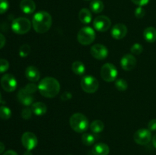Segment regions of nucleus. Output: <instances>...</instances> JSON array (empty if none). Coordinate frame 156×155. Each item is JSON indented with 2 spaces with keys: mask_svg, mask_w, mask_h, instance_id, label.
Wrapping results in <instances>:
<instances>
[{
  "mask_svg": "<svg viewBox=\"0 0 156 155\" xmlns=\"http://www.w3.org/2000/svg\"><path fill=\"white\" fill-rule=\"evenodd\" d=\"M31 109L34 114L41 116V115H44V114H46L47 111V107L45 103H42V102H36L32 104Z\"/></svg>",
  "mask_w": 156,
  "mask_h": 155,
  "instance_id": "19",
  "label": "nucleus"
},
{
  "mask_svg": "<svg viewBox=\"0 0 156 155\" xmlns=\"http://www.w3.org/2000/svg\"><path fill=\"white\" fill-rule=\"evenodd\" d=\"M37 88L41 95L47 98H53L59 94L60 84L54 78L45 77L40 81Z\"/></svg>",
  "mask_w": 156,
  "mask_h": 155,
  "instance_id": "1",
  "label": "nucleus"
},
{
  "mask_svg": "<svg viewBox=\"0 0 156 155\" xmlns=\"http://www.w3.org/2000/svg\"><path fill=\"white\" fill-rule=\"evenodd\" d=\"M144 39L148 43H154L156 41V29L153 27H149L143 31Z\"/></svg>",
  "mask_w": 156,
  "mask_h": 155,
  "instance_id": "20",
  "label": "nucleus"
},
{
  "mask_svg": "<svg viewBox=\"0 0 156 155\" xmlns=\"http://www.w3.org/2000/svg\"><path fill=\"white\" fill-rule=\"evenodd\" d=\"M5 42H6L5 37V36L2 34V33H0V49L4 47V46L5 45Z\"/></svg>",
  "mask_w": 156,
  "mask_h": 155,
  "instance_id": "38",
  "label": "nucleus"
},
{
  "mask_svg": "<svg viewBox=\"0 0 156 155\" xmlns=\"http://www.w3.org/2000/svg\"><path fill=\"white\" fill-rule=\"evenodd\" d=\"M115 87L119 91H125L128 88V84L124 79H117L115 81Z\"/></svg>",
  "mask_w": 156,
  "mask_h": 155,
  "instance_id": "27",
  "label": "nucleus"
},
{
  "mask_svg": "<svg viewBox=\"0 0 156 155\" xmlns=\"http://www.w3.org/2000/svg\"><path fill=\"white\" fill-rule=\"evenodd\" d=\"M92 153L94 155H108L110 153V148L105 143H98L93 147Z\"/></svg>",
  "mask_w": 156,
  "mask_h": 155,
  "instance_id": "18",
  "label": "nucleus"
},
{
  "mask_svg": "<svg viewBox=\"0 0 156 155\" xmlns=\"http://www.w3.org/2000/svg\"><path fill=\"white\" fill-rule=\"evenodd\" d=\"M1 102H2V94L1 93H0V103H1Z\"/></svg>",
  "mask_w": 156,
  "mask_h": 155,
  "instance_id": "43",
  "label": "nucleus"
},
{
  "mask_svg": "<svg viewBox=\"0 0 156 155\" xmlns=\"http://www.w3.org/2000/svg\"><path fill=\"white\" fill-rule=\"evenodd\" d=\"M21 143L27 150H31L37 145V138L33 132H26L21 136Z\"/></svg>",
  "mask_w": 156,
  "mask_h": 155,
  "instance_id": "11",
  "label": "nucleus"
},
{
  "mask_svg": "<svg viewBox=\"0 0 156 155\" xmlns=\"http://www.w3.org/2000/svg\"><path fill=\"white\" fill-rule=\"evenodd\" d=\"M52 21V17L48 12L45 11L37 12L32 19L34 30L39 33H46L51 27Z\"/></svg>",
  "mask_w": 156,
  "mask_h": 155,
  "instance_id": "2",
  "label": "nucleus"
},
{
  "mask_svg": "<svg viewBox=\"0 0 156 155\" xmlns=\"http://www.w3.org/2000/svg\"><path fill=\"white\" fill-rule=\"evenodd\" d=\"M18 99L21 103H22L24 106H29L30 104H33L34 97L31 94H29L28 92L24 90V88L20 90L18 93Z\"/></svg>",
  "mask_w": 156,
  "mask_h": 155,
  "instance_id": "16",
  "label": "nucleus"
},
{
  "mask_svg": "<svg viewBox=\"0 0 156 155\" xmlns=\"http://www.w3.org/2000/svg\"><path fill=\"white\" fill-rule=\"evenodd\" d=\"M90 53L94 59L103 60L108 56V50L107 47L102 44H95L91 46Z\"/></svg>",
  "mask_w": 156,
  "mask_h": 155,
  "instance_id": "12",
  "label": "nucleus"
},
{
  "mask_svg": "<svg viewBox=\"0 0 156 155\" xmlns=\"http://www.w3.org/2000/svg\"><path fill=\"white\" fill-rule=\"evenodd\" d=\"M0 83H1V86L3 90L7 92H12L16 90L17 85H18L16 78H15V76L11 74H4L2 77Z\"/></svg>",
  "mask_w": 156,
  "mask_h": 155,
  "instance_id": "9",
  "label": "nucleus"
},
{
  "mask_svg": "<svg viewBox=\"0 0 156 155\" xmlns=\"http://www.w3.org/2000/svg\"><path fill=\"white\" fill-rule=\"evenodd\" d=\"M131 1H132L134 4L137 5L138 6L143 7V6L146 5L149 2L150 0H131Z\"/></svg>",
  "mask_w": 156,
  "mask_h": 155,
  "instance_id": "35",
  "label": "nucleus"
},
{
  "mask_svg": "<svg viewBox=\"0 0 156 155\" xmlns=\"http://www.w3.org/2000/svg\"><path fill=\"white\" fill-rule=\"evenodd\" d=\"M104 128H105V124L101 120L99 119L94 120L90 125V129L94 133H100L104 130Z\"/></svg>",
  "mask_w": 156,
  "mask_h": 155,
  "instance_id": "24",
  "label": "nucleus"
},
{
  "mask_svg": "<svg viewBox=\"0 0 156 155\" xmlns=\"http://www.w3.org/2000/svg\"><path fill=\"white\" fill-rule=\"evenodd\" d=\"M82 141L85 145L91 146L95 141V138L93 135L90 133H85L82 136Z\"/></svg>",
  "mask_w": 156,
  "mask_h": 155,
  "instance_id": "25",
  "label": "nucleus"
},
{
  "mask_svg": "<svg viewBox=\"0 0 156 155\" xmlns=\"http://www.w3.org/2000/svg\"><path fill=\"white\" fill-rule=\"evenodd\" d=\"M152 144H153L154 147L156 148V134L154 135L153 138H152Z\"/></svg>",
  "mask_w": 156,
  "mask_h": 155,
  "instance_id": "41",
  "label": "nucleus"
},
{
  "mask_svg": "<svg viewBox=\"0 0 156 155\" xmlns=\"http://www.w3.org/2000/svg\"><path fill=\"white\" fill-rule=\"evenodd\" d=\"M9 68V62L5 59H0V73H4Z\"/></svg>",
  "mask_w": 156,
  "mask_h": 155,
  "instance_id": "31",
  "label": "nucleus"
},
{
  "mask_svg": "<svg viewBox=\"0 0 156 155\" xmlns=\"http://www.w3.org/2000/svg\"><path fill=\"white\" fill-rule=\"evenodd\" d=\"M148 128L150 131H156V119H152L148 123Z\"/></svg>",
  "mask_w": 156,
  "mask_h": 155,
  "instance_id": "36",
  "label": "nucleus"
},
{
  "mask_svg": "<svg viewBox=\"0 0 156 155\" xmlns=\"http://www.w3.org/2000/svg\"><path fill=\"white\" fill-rule=\"evenodd\" d=\"M69 124L72 129L78 133H83L90 126L88 118L80 112H76L72 115Z\"/></svg>",
  "mask_w": 156,
  "mask_h": 155,
  "instance_id": "3",
  "label": "nucleus"
},
{
  "mask_svg": "<svg viewBox=\"0 0 156 155\" xmlns=\"http://www.w3.org/2000/svg\"><path fill=\"white\" fill-rule=\"evenodd\" d=\"M77 40L82 45H90L95 40V32L90 27H82L77 34Z\"/></svg>",
  "mask_w": 156,
  "mask_h": 155,
  "instance_id": "5",
  "label": "nucleus"
},
{
  "mask_svg": "<svg viewBox=\"0 0 156 155\" xmlns=\"http://www.w3.org/2000/svg\"><path fill=\"white\" fill-rule=\"evenodd\" d=\"M71 97H72V94H70L69 92H64L63 94L61 95V99H62L63 101L69 100V99H71Z\"/></svg>",
  "mask_w": 156,
  "mask_h": 155,
  "instance_id": "37",
  "label": "nucleus"
},
{
  "mask_svg": "<svg viewBox=\"0 0 156 155\" xmlns=\"http://www.w3.org/2000/svg\"><path fill=\"white\" fill-rule=\"evenodd\" d=\"M12 116V111L8 106H0V118L4 120H7Z\"/></svg>",
  "mask_w": 156,
  "mask_h": 155,
  "instance_id": "26",
  "label": "nucleus"
},
{
  "mask_svg": "<svg viewBox=\"0 0 156 155\" xmlns=\"http://www.w3.org/2000/svg\"><path fill=\"white\" fill-rule=\"evenodd\" d=\"M25 76L27 80L31 82H37L41 78L39 69L34 65H30L25 70Z\"/></svg>",
  "mask_w": 156,
  "mask_h": 155,
  "instance_id": "15",
  "label": "nucleus"
},
{
  "mask_svg": "<svg viewBox=\"0 0 156 155\" xmlns=\"http://www.w3.org/2000/svg\"><path fill=\"white\" fill-rule=\"evenodd\" d=\"M104 8H105V5H104L103 2L101 0H92L90 3V9L91 12L94 13H101L104 10Z\"/></svg>",
  "mask_w": 156,
  "mask_h": 155,
  "instance_id": "22",
  "label": "nucleus"
},
{
  "mask_svg": "<svg viewBox=\"0 0 156 155\" xmlns=\"http://www.w3.org/2000/svg\"><path fill=\"white\" fill-rule=\"evenodd\" d=\"M133 140L136 144L140 145H146L152 140V133L149 129H140L137 130L133 135Z\"/></svg>",
  "mask_w": 156,
  "mask_h": 155,
  "instance_id": "8",
  "label": "nucleus"
},
{
  "mask_svg": "<svg viewBox=\"0 0 156 155\" xmlns=\"http://www.w3.org/2000/svg\"><path fill=\"white\" fill-rule=\"evenodd\" d=\"M38 89V88L37 87V85L35 84H34V82L32 83H29L24 87V90H25L27 92H28L29 94H34L37 91V90Z\"/></svg>",
  "mask_w": 156,
  "mask_h": 155,
  "instance_id": "33",
  "label": "nucleus"
},
{
  "mask_svg": "<svg viewBox=\"0 0 156 155\" xmlns=\"http://www.w3.org/2000/svg\"><path fill=\"white\" fill-rule=\"evenodd\" d=\"M101 76L106 82H112L117 77V69L112 63H105L101 69Z\"/></svg>",
  "mask_w": 156,
  "mask_h": 155,
  "instance_id": "7",
  "label": "nucleus"
},
{
  "mask_svg": "<svg viewBox=\"0 0 156 155\" xmlns=\"http://www.w3.org/2000/svg\"><path fill=\"white\" fill-rule=\"evenodd\" d=\"M20 9L24 13L30 15L34 12L36 4L33 0H21L20 2Z\"/></svg>",
  "mask_w": 156,
  "mask_h": 155,
  "instance_id": "17",
  "label": "nucleus"
},
{
  "mask_svg": "<svg viewBox=\"0 0 156 155\" xmlns=\"http://www.w3.org/2000/svg\"><path fill=\"white\" fill-rule=\"evenodd\" d=\"M30 53V46L28 44H24L19 48V56L21 57H26Z\"/></svg>",
  "mask_w": 156,
  "mask_h": 155,
  "instance_id": "28",
  "label": "nucleus"
},
{
  "mask_svg": "<svg viewBox=\"0 0 156 155\" xmlns=\"http://www.w3.org/2000/svg\"><path fill=\"white\" fill-rule=\"evenodd\" d=\"M131 53L134 55H140L143 53V47L141 44L140 43H135L132 46L130 49Z\"/></svg>",
  "mask_w": 156,
  "mask_h": 155,
  "instance_id": "29",
  "label": "nucleus"
},
{
  "mask_svg": "<svg viewBox=\"0 0 156 155\" xmlns=\"http://www.w3.org/2000/svg\"><path fill=\"white\" fill-rule=\"evenodd\" d=\"M31 27V22L26 18L20 17L17 18L12 21V30L17 34L22 35L27 33Z\"/></svg>",
  "mask_w": 156,
  "mask_h": 155,
  "instance_id": "4",
  "label": "nucleus"
},
{
  "mask_svg": "<svg viewBox=\"0 0 156 155\" xmlns=\"http://www.w3.org/2000/svg\"><path fill=\"white\" fill-rule=\"evenodd\" d=\"M9 9V2L8 0H0V15L5 13Z\"/></svg>",
  "mask_w": 156,
  "mask_h": 155,
  "instance_id": "32",
  "label": "nucleus"
},
{
  "mask_svg": "<svg viewBox=\"0 0 156 155\" xmlns=\"http://www.w3.org/2000/svg\"><path fill=\"white\" fill-rule=\"evenodd\" d=\"M72 70L78 75H82L85 71V66L80 61H76L72 64Z\"/></svg>",
  "mask_w": 156,
  "mask_h": 155,
  "instance_id": "23",
  "label": "nucleus"
},
{
  "mask_svg": "<svg viewBox=\"0 0 156 155\" xmlns=\"http://www.w3.org/2000/svg\"><path fill=\"white\" fill-rule=\"evenodd\" d=\"M134 15H135V16L137 18H143L145 16V15H146V11H145V9L143 7L139 6L138 8L136 9Z\"/></svg>",
  "mask_w": 156,
  "mask_h": 155,
  "instance_id": "34",
  "label": "nucleus"
},
{
  "mask_svg": "<svg viewBox=\"0 0 156 155\" xmlns=\"http://www.w3.org/2000/svg\"><path fill=\"white\" fill-rule=\"evenodd\" d=\"M3 155H18V154L15 151V150H9L5 152V153H3Z\"/></svg>",
  "mask_w": 156,
  "mask_h": 155,
  "instance_id": "39",
  "label": "nucleus"
},
{
  "mask_svg": "<svg viewBox=\"0 0 156 155\" xmlns=\"http://www.w3.org/2000/svg\"><path fill=\"white\" fill-rule=\"evenodd\" d=\"M81 87L85 92L88 94H93L98 89V81L94 76H85L81 80Z\"/></svg>",
  "mask_w": 156,
  "mask_h": 155,
  "instance_id": "6",
  "label": "nucleus"
},
{
  "mask_svg": "<svg viewBox=\"0 0 156 155\" xmlns=\"http://www.w3.org/2000/svg\"><path fill=\"white\" fill-rule=\"evenodd\" d=\"M79 19L82 24H89L92 19L91 12L88 9H82L79 13Z\"/></svg>",
  "mask_w": 156,
  "mask_h": 155,
  "instance_id": "21",
  "label": "nucleus"
},
{
  "mask_svg": "<svg viewBox=\"0 0 156 155\" xmlns=\"http://www.w3.org/2000/svg\"><path fill=\"white\" fill-rule=\"evenodd\" d=\"M32 114H33V111H32L31 108H24V109H22V111H21V116H22L23 119H24L26 120L31 118Z\"/></svg>",
  "mask_w": 156,
  "mask_h": 155,
  "instance_id": "30",
  "label": "nucleus"
},
{
  "mask_svg": "<svg viewBox=\"0 0 156 155\" xmlns=\"http://www.w3.org/2000/svg\"><path fill=\"white\" fill-rule=\"evenodd\" d=\"M126 33H127V27L121 23L115 24L111 30V36L116 40L123 39L126 36Z\"/></svg>",
  "mask_w": 156,
  "mask_h": 155,
  "instance_id": "14",
  "label": "nucleus"
},
{
  "mask_svg": "<svg viewBox=\"0 0 156 155\" xmlns=\"http://www.w3.org/2000/svg\"><path fill=\"white\" fill-rule=\"evenodd\" d=\"M86 1H89V0H86Z\"/></svg>",
  "mask_w": 156,
  "mask_h": 155,
  "instance_id": "44",
  "label": "nucleus"
},
{
  "mask_svg": "<svg viewBox=\"0 0 156 155\" xmlns=\"http://www.w3.org/2000/svg\"><path fill=\"white\" fill-rule=\"evenodd\" d=\"M23 155H33L32 154V153H31V151H30V150H26L25 152H24V153Z\"/></svg>",
  "mask_w": 156,
  "mask_h": 155,
  "instance_id": "42",
  "label": "nucleus"
},
{
  "mask_svg": "<svg viewBox=\"0 0 156 155\" xmlns=\"http://www.w3.org/2000/svg\"><path fill=\"white\" fill-rule=\"evenodd\" d=\"M120 65L125 71H131L136 65V59L132 54H126L120 59Z\"/></svg>",
  "mask_w": 156,
  "mask_h": 155,
  "instance_id": "13",
  "label": "nucleus"
},
{
  "mask_svg": "<svg viewBox=\"0 0 156 155\" xmlns=\"http://www.w3.org/2000/svg\"><path fill=\"white\" fill-rule=\"evenodd\" d=\"M5 144H3L2 142H1V141H0V154H1V153H2L3 152H4V150H5Z\"/></svg>",
  "mask_w": 156,
  "mask_h": 155,
  "instance_id": "40",
  "label": "nucleus"
},
{
  "mask_svg": "<svg viewBox=\"0 0 156 155\" xmlns=\"http://www.w3.org/2000/svg\"><path fill=\"white\" fill-rule=\"evenodd\" d=\"M93 26L98 31L105 32L110 29L111 26V21L105 15H100L94 18Z\"/></svg>",
  "mask_w": 156,
  "mask_h": 155,
  "instance_id": "10",
  "label": "nucleus"
}]
</instances>
